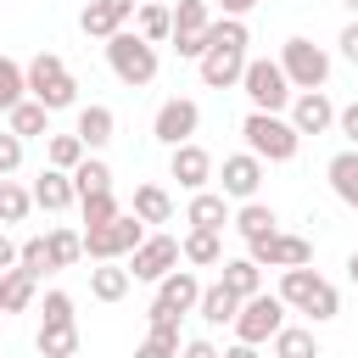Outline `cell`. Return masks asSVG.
<instances>
[{"label": "cell", "mask_w": 358, "mask_h": 358, "mask_svg": "<svg viewBox=\"0 0 358 358\" xmlns=\"http://www.w3.org/2000/svg\"><path fill=\"white\" fill-rule=\"evenodd\" d=\"M218 6H224V17H246V11L263 6V0H218Z\"/></svg>", "instance_id": "cell-49"}, {"label": "cell", "mask_w": 358, "mask_h": 358, "mask_svg": "<svg viewBox=\"0 0 358 358\" xmlns=\"http://www.w3.org/2000/svg\"><path fill=\"white\" fill-rule=\"evenodd\" d=\"M129 17H134V0H90V6L78 11V28H84L90 39H112V34L129 28Z\"/></svg>", "instance_id": "cell-16"}, {"label": "cell", "mask_w": 358, "mask_h": 358, "mask_svg": "<svg viewBox=\"0 0 358 358\" xmlns=\"http://www.w3.org/2000/svg\"><path fill=\"white\" fill-rule=\"evenodd\" d=\"M347 280H352V285H358V252H352V257H347Z\"/></svg>", "instance_id": "cell-52"}, {"label": "cell", "mask_w": 358, "mask_h": 358, "mask_svg": "<svg viewBox=\"0 0 358 358\" xmlns=\"http://www.w3.org/2000/svg\"><path fill=\"white\" fill-rule=\"evenodd\" d=\"M241 134H246V151H252L257 162H291L296 145H302V134H296L291 117H280V112H246V117H241Z\"/></svg>", "instance_id": "cell-2"}, {"label": "cell", "mask_w": 358, "mask_h": 358, "mask_svg": "<svg viewBox=\"0 0 358 358\" xmlns=\"http://www.w3.org/2000/svg\"><path fill=\"white\" fill-rule=\"evenodd\" d=\"M324 179H330V190H336V201H347V207H358V151L347 145V151H336L330 162H324Z\"/></svg>", "instance_id": "cell-22"}, {"label": "cell", "mask_w": 358, "mask_h": 358, "mask_svg": "<svg viewBox=\"0 0 358 358\" xmlns=\"http://www.w3.org/2000/svg\"><path fill=\"white\" fill-rule=\"evenodd\" d=\"M268 352L274 358H319V336H313V324H285L268 341Z\"/></svg>", "instance_id": "cell-30"}, {"label": "cell", "mask_w": 358, "mask_h": 358, "mask_svg": "<svg viewBox=\"0 0 358 358\" xmlns=\"http://www.w3.org/2000/svg\"><path fill=\"white\" fill-rule=\"evenodd\" d=\"M224 358H263L257 347H246V341H235V347H224Z\"/></svg>", "instance_id": "cell-51"}, {"label": "cell", "mask_w": 358, "mask_h": 358, "mask_svg": "<svg viewBox=\"0 0 358 358\" xmlns=\"http://www.w3.org/2000/svg\"><path fill=\"white\" fill-rule=\"evenodd\" d=\"M73 134L90 145V157H95V151H106V145H112V134H117V117H112V106H101V101L78 106V123H73Z\"/></svg>", "instance_id": "cell-18"}, {"label": "cell", "mask_w": 358, "mask_h": 358, "mask_svg": "<svg viewBox=\"0 0 358 358\" xmlns=\"http://www.w3.org/2000/svg\"><path fill=\"white\" fill-rule=\"evenodd\" d=\"M224 285H229L241 302H252V296H263V268H257L252 257H224Z\"/></svg>", "instance_id": "cell-28"}, {"label": "cell", "mask_w": 358, "mask_h": 358, "mask_svg": "<svg viewBox=\"0 0 358 358\" xmlns=\"http://www.w3.org/2000/svg\"><path fill=\"white\" fill-rule=\"evenodd\" d=\"M313 291H319V274H313V268H280V291H274V296H280L285 308L302 313V308L313 302Z\"/></svg>", "instance_id": "cell-29"}, {"label": "cell", "mask_w": 358, "mask_h": 358, "mask_svg": "<svg viewBox=\"0 0 358 358\" xmlns=\"http://www.w3.org/2000/svg\"><path fill=\"white\" fill-rule=\"evenodd\" d=\"M17 257H22V246H17V241L0 229V274H11V268H17Z\"/></svg>", "instance_id": "cell-47"}, {"label": "cell", "mask_w": 358, "mask_h": 358, "mask_svg": "<svg viewBox=\"0 0 358 358\" xmlns=\"http://www.w3.org/2000/svg\"><path fill=\"white\" fill-rule=\"evenodd\" d=\"M28 95H34L45 112H67V106L78 101V78L67 73V62H62L56 50H39V56L28 62Z\"/></svg>", "instance_id": "cell-4"}, {"label": "cell", "mask_w": 358, "mask_h": 358, "mask_svg": "<svg viewBox=\"0 0 358 358\" xmlns=\"http://www.w3.org/2000/svg\"><path fill=\"white\" fill-rule=\"evenodd\" d=\"M229 224L241 229V241H246V246H252V241H268V235H280V213H274L268 201H241Z\"/></svg>", "instance_id": "cell-21"}, {"label": "cell", "mask_w": 358, "mask_h": 358, "mask_svg": "<svg viewBox=\"0 0 358 358\" xmlns=\"http://www.w3.org/2000/svg\"><path fill=\"white\" fill-rule=\"evenodd\" d=\"M246 257H252L257 268H308V263H313V241L280 229V235H268V241H252Z\"/></svg>", "instance_id": "cell-11"}, {"label": "cell", "mask_w": 358, "mask_h": 358, "mask_svg": "<svg viewBox=\"0 0 358 358\" xmlns=\"http://www.w3.org/2000/svg\"><path fill=\"white\" fill-rule=\"evenodd\" d=\"M0 313H6V308H0Z\"/></svg>", "instance_id": "cell-54"}, {"label": "cell", "mask_w": 358, "mask_h": 358, "mask_svg": "<svg viewBox=\"0 0 358 358\" xmlns=\"http://www.w3.org/2000/svg\"><path fill=\"white\" fill-rule=\"evenodd\" d=\"M336 45H341V56H347V62L358 67V17H352V22L341 28V39H336Z\"/></svg>", "instance_id": "cell-48"}, {"label": "cell", "mask_w": 358, "mask_h": 358, "mask_svg": "<svg viewBox=\"0 0 358 358\" xmlns=\"http://www.w3.org/2000/svg\"><path fill=\"white\" fill-rule=\"evenodd\" d=\"M6 129H11L17 140H45V134H50V112L28 95L22 106H11V112H6Z\"/></svg>", "instance_id": "cell-26"}, {"label": "cell", "mask_w": 358, "mask_h": 358, "mask_svg": "<svg viewBox=\"0 0 358 358\" xmlns=\"http://www.w3.org/2000/svg\"><path fill=\"white\" fill-rule=\"evenodd\" d=\"M280 67H285V78H291V90L302 95V90H324L330 84V50L324 45H313V39H302V34H291L285 45H280Z\"/></svg>", "instance_id": "cell-5"}, {"label": "cell", "mask_w": 358, "mask_h": 358, "mask_svg": "<svg viewBox=\"0 0 358 358\" xmlns=\"http://www.w3.org/2000/svg\"><path fill=\"white\" fill-rule=\"evenodd\" d=\"M134 218L140 224H168L173 218V196L162 185H134Z\"/></svg>", "instance_id": "cell-31"}, {"label": "cell", "mask_w": 358, "mask_h": 358, "mask_svg": "<svg viewBox=\"0 0 358 358\" xmlns=\"http://www.w3.org/2000/svg\"><path fill=\"white\" fill-rule=\"evenodd\" d=\"M84 157H90V145H84L78 134H50V145H45V162H50V168H62V173H73Z\"/></svg>", "instance_id": "cell-35"}, {"label": "cell", "mask_w": 358, "mask_h": 358, "mask_svg": "<svg viewBox=\"0 0 358 358\" xmlns=\"http://www.w3.org/2000/svg\"><path fill=\"white\" fill-rule=\"evenodd\" d=\"M168 173H173V179L196 196V190H207V185H213V173H218V168H213V151L190 140V145H179V151L168 157Z\"/></svg>", "instance_id": "cell-15"}, {"label": "cell", "mask_w": 358, "mask_h": 358, "mask_svg": "<svg viewBox=\"0 0 358 358\" xmlns=\"http://www.w3.org/2000/svg\"><path fill=\"white\" fill-rule=\"evenodd\" d=\"M45 246H50V268H73V263L84 257V235H78V229H50Z\"/></svg>", "instance_id": "cell-38"}, {"label": "cell", "mask_w": 358, "mask_h": 358, "mask_svg": "<svg viewBox=\"0 0 358 358\" xmlns=\"http://www.w3.org/2000/svg\"><path fill=\"white\" fill-rule=\"evenodd\" d=\"M134 358H173V352H168V347H157V341H140V347H134Z\"/></svg>", "instance_id": "cell-50"}, {"label": "cell", "mask_w": 358, "mask_h": 358, "mask_svg": "<svg viewBox=\"0 0 358 358\" xmlns=\"http://www.w3.org/2000/svg\"><path fill=\"white\" fill-rule=\"evenodd\" d=\"M246 45H252V34H246L241 17H213V28H207V56L196 62L201 84H207V90H235V84L246 78V62H252Z\"/></svg>", "instance_id": "cell-1"}, {"label": "cell", "mask_w": 358, "mask_h": 358, "mask_svg": "<svg viewBox=\"0 0 358 358\" xmlns=\"http://www.w3.org/2000/svg\"><path fill=\"white\" fill-rule=\"evenodd\" d=\"M140 241H145V224H140L134 213H117L112 224L84 229V257H90V263H123Z\"/></svg>", "instance_id": "cell-7"}, {"label": "cell", "mask_w": 358, "mask_h": 358, "mask_svg": "<svg viewBox=\"0 0 358 358\" xmlns=\"http://www.w3.org/2000/svg\"><path fill=\"white\" fill-rule=\"evenodd\" d=\"M78 213H84V224H90V229H101V224H112L123 207H117V196H112V190H101V196H84V201H78Z\"/></svg>", "instance_id": "cell-40"}, {"label": "cell", "mask_w": 358, "mask_h": 358, "mask_svg": "<svg viewBox=\"0 0 358 358\" xmlns=\"http://www.w3.org/2000/svg\"><path fill=\"white\" fill-rule=\"evenodd\" d=\"M196 313H201V324H213V330H218V324H235V313H241V296H235V291L218 280V285H207V291H201Z\"/></svg>", "instance_id": "cell-25"}, {"label": "cell", "mask_w": 358, "mask_h": 358, "mask_svg": "<svg viewBox=\"0 0 358 358\" xmlns=\"http://www.w3.org/2000/svg\"><path fill=\"white\" fill-rule=\"evenodd\" d=\"M106 67H112V78H117V84L140 90V84H151V78H157V45H151V39H140L134 28H123V34H112V39H106Z\"/></svg>", "instance_id": "cell-3"}, {"label": "cell", "mask_w": 358, "mask_h": 358, "mask_svg": "<svg viewBox=\"0 0 358 358\" xmlns=\"http://www.w3.org/2000/svg\"><path fill=\"white\" fill-rule=\"evenodd\" d=\"M22 101H28V67L11 62V56H0V112H11Z\"/></svg>", "instance_id": "cell-34"}, {"label": "cell", "mask_w": 358, "mask_h": 358, "mask_svg": "<svg viewBox=\"0 0 358 358\" xmlns=\"http://www.w3.org/2000/svg\"><path fill=\"white\" fill-rule=\"evenodd\" d=\"M179 257H185V252H179V241H173V235H145V241L129 252V274L157 285V280H168V274L179 268Z\"/></svg>", "instance_id": "cell-12"}, {"label": "cell", "mask_w": 358, "mask_h": 358, "mask_svg": "<svg viewBox=\"0 0 358 358\" xmlns=\"http://www.w3.org/2000/svg\"><path fill=\"white\" fill-rule=\"evenodd\" d=\"M34 296H39V274H28V268L0 274V308H6V313H28Z\"/></svg>", "instance_id": "cell-24"}, {"label": "cell", "mask_w": 358, "mask_h": 358, "mask_svg": "<svg viewBox=\"0 0 358 358\" xmlns=\"http://www.w3.org/2000/svg\"><path fill=\"white\" fill-rule=\"evenodd\" d=\"M73 190H78V201H84V196H101V190H112V168H106L101 157H84V162L73 168Z\"/></svg>", "instance_id": "cell-36"}, {"label": "cell", "mask_w": 358, "mask_h": 358, "mask_svg": "<svg viewBox=\"0 0 358 358\" xmlns=\"http://www.w3.org/2000/svg\"><path fill=\"white\" fill-rule=\"evenodd\" d=\"M134 34L151 39V45L173 39V6H140V11H134Z\"/></svg>", "instance_id": "cell-33"}, {"label": "cell", "mask_w": 358, "mask_h": 358, "mask_svg": "<svg viewBox=\"0 0 358 358\" xmlns=\"http://www.w3.org/2000/svg\"><path fill=\"white\" fill-rule=\"evenodd\" d=\"M291 129H296V134H324V129H336V101H330L324 90H302V95L291 101Z\"/></svg>", "instance_id": "cell-17"}, {"label": "cell", "mask_w": 358, "mask_h": 358, "mask_svg": "<svg viewBox=\"0 0 358 358\" xmlns=\"http://www.w3.org/2000/svg\"><path fill=\"white\" fill-rule=\"evenodd\" d=\"M285 313H291V308H285L274 291L241 302V313H235V341H246V347H268V341L285 330Z\"/></svg>", "instance_id": "cell-8"}, {"label": "cell", "mask_w": 358, "mask_h": 358, "mask_svg": "<svg viewBox=\"0 0 358 358\" xmlns=\"http://www.w3.org/2000/svg\"><path fill=\"white\" fill-rule=\"evenodd\" d=\"M257 185H263V162H257L252 151L224 157V168H218V190H224L229 201H257Z\"/></svg>", "instance_id": "cell-13"}, {"label": "cell", "mask_w": 358, "mask_h": 358, "mask_svg": "<svg viewBox=\"0 0 358 358\" xmlns=\"http://www.w3.org/2000/svg\"><path fill=\"white\" fill-rule=\"evenodd\" d=\"M201 280L190 274V268H173L168 280H157V302L151 308H162V313H173V319H185V313H196V302H201Z\"/></svg>", "instance_id": "cell-14"}, {"label": "cell", "mask_w": 358, "mask_h": 358, "mask_svg": "<svg viewBox=\"0 0 358 358\" xmlns=\"http://www.w3.org/2000/svg\"><path fill=\"white\" fill-rule=\"evenodd\" d=\"M78 201V190H73V173H62V168H45L39 179H34V207H45V213H67Z\"/></svg>", "instance_id": "cell-20"}, {"label": "cell", "mask_w": 358, "mask_h": 358, "mask_svg": "<svg viewBox=\"0 0 358 358\" xmlns=\"http://www.w3.org/2000/svg\"><path fill=\"white\" fill-rule=\"evenodd\" d=\"M336 134L358 151V101H347V106H336Z\"/></svg>", "instance_id": "cell-45"}, {"label": "cell", "mask_w": 358, "mask_h": 358, "mask_svg": "<svg viewBox=\"0 0 358 358\" xmlns=\"http://www.w3.org/2000/svg\"><path fill=\"white\" fill-rule=\"evenodd\" d=\"M341 6H347V11H352V17H358V0H341Z\"/></svg>", "instance_id": "cell-53"}, {"label": "cell", "mask_w": 358, "mask_h": 358, "mask_svg": "<svg viewBox=\"0 0 358 358\" xmlns=\"http://www.w3.org/2000/svg\"><path fill=\"white\" fill-rule=\"evenodd\" d=\"M17 268H28V274H45V268H50V246H45V235H28V241H22Z\"/></svg>", "instance_id": "cell-43"}, {"label": "cell", "mask_w": 358, "mask_h": 358, "mask_svg": "<svg viewBox=\"0 0 358 358\" xmlns=\"http://www.w3.org/2000/svg\"><path fill=\"white\" fill-rule=\"evenodd\" d=\"M229 218H235V213H229V196H224V190H196L190 207H185V224H190V229H218V235H224Z\"/></svg>", "instance_id": "cell-19"}, {"label": "cell", "mask_w": 358, "mask_h": 358, "mask_svg": "<svg viewBox=\"0 0 358 358\" xmlns=\"http://www.w3.org/2000/svg\"><path fill=\"white\" fill-rule=\"evenodd\" d=\"M179 358H224V352H218L207 336H196V341H185V347H179Z\"/></svg>", "instance_id": "cell-46"}, {"label": "cell", "mask_w": 358, "mask_h": 358, "mask_svg": "<svg viewBox=\"0 0 358 358\" xmlns=\"http://www.w3.org/2000/svg\"><path fill=\"white\" fill-rule=\"evenodd\" d=\"M34 213V190H22L17 179H0V229L6 224H22Z\"/></svg>", "instance_id": "cell-37"}, {"label": "cell", "mask_w": 358, "mask_h": 358, "mask_svg": "<svg viewBox=\"0 0 358 358\" xmlns=\"http://www.w3.org/2000/svg\"><path fill=\"white\" fill-rule=\"evenodd\" d=\"M34 347H39V358H73L78 352V324H39Z\"/></svg>", "instance_id": "cell-32"}, {"label": "cell", "mask_w": 358, "mask_h": 358, "mask_svg": "<svg viewBox=\"0 0 358 358\" xmlns=\"http://www.w3.org/2000/svg\"><path fill=\"white\" fill-rule=\"evenodd\" d=\"M17 168H22V140H17L11 129H0V179L17 173Z\"/></svg>", "instance_id": "cell-44"}, {"label": "cell", "mask_w": 358, "mask_h": 358, "mask_svg": "<svg viewBox=\"0 0 358 358\" xmlns=\"http://www.w3.org/2000/svg\"><path fill=\"white\" fill-rule=\"evenodd\" d=\"M39 324H78V319H73V296H67V291H45Z\"/></svg>", "instance_id": "cell-42"}, {"label": "cell", "mask_w": 358, "mask_h": 358, "mask_svg": "<svg viewBox=\"0 0 358 358\" xmlns=\"http://www.w3.org/2000/svg\"><path fill=\"white\" fill-rule=\"evenodd\" d=\"M179 252H185V263H196V268H218V263H224V235H218V229H190V235L179 241Z\"/></svg>", "instance_id": "cell-27"}, {"label": "cell", "mask_w": 358, "mask_h": 358, "mask_svg": "<svg viewBox=\"0 0 358 358\" xmlns=\"http://www.w3.org/2000/svg\"><path fill=\"white\" fill-rule=\"evenodd\" d=\"M129 285H134V274H129L123 263H95V268H90V296H95V302H123Z\"/></svg>", "instance_id": "cell-23"}, {"label": "cell", "mask_w": 358, "mask_h": 358, "mask_svg": "<svg viewBox=\"0 0 358 358\" xmlns=\"http://www.w3.org/2000/svg\"><path fill=\"white\" fill-rule=\"evenodd\" d=\"M241 90H246L252 112H285V106L296 101V90H291L285 67H280V62H268V56H252V62H246V78H241Z\"/></svg>", "instance_id": "cell-6"}, {"label": "cell", "mask_w": 358, "mask_h": 358, "mask_svg": "<svg viewBox=\"0 0 358 358\" xmlns=\"http://www.w3.org/2000/svg\"><path fill=\"white\" fill-rule=\"evenodd\" d=\"M302 313H308L313 324H324V319H336V313H341V291H336L330 280H319V291H313V302H308Z\"/></svg>", "instance_id": "cell-41"}, {"label": "cell", "mask_w": 358, "mask_h": 358, "mask_svg": "<svg viewBox=\"0 0 358 358\" xmlns=\"http://www.w3.org/2000/svg\"><path fill=\"white\" fill-rule=\"evenodd\" d=\"M145 319H151L145 341H157V347H168V352L179 358V347H185V341H179V319H173V313H162V308H145Z\"/></svg>", "instance_id": "cell-39"}, {"label": "cell", "mask_w": 358, "mask_h": 358, "mask_svg": "<svg viewBox=\"0 0 358 358\" xmlns=\"http://www.w3.org/2000/svg\"><path fill=\"white\" fill-rule=\"evenodd\" d=\"M207 28H213V6L207 0H179L173 6V50L185 62H201L207 56Z\"/></svg>", "instance_id": "cell-10"}, {"label": "cell", "mask_w": 358, "mask_h": 358, "mask_svg": "<svg viewBox=\"0 0 358 358\" xmlns=\"http://www.w3.org/2000/svg\"><path fill=\"white\" fill-rule=\"evenodd\" d=\"M196 129H201V106H196L190 95H173V101H162V106H157V117H151V134H157L168 151L190 145V140H196Z\"/></svg>", "instance_id": "cell-9"}]
</instances>
